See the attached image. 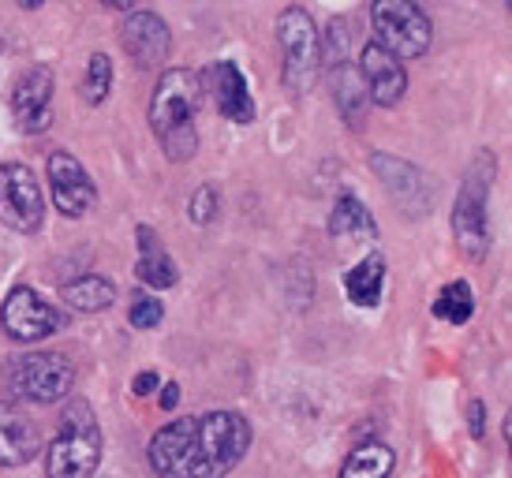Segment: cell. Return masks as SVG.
Masks as SVG:
<instances>
[{"mask_svg": "<svg viewBox=\"0 0 512 478\" xmlns=\"http://www.w3.org/2000/svg\"><path fill=\"white\" fill-rule=\"evenodd\" d=\"M370 169L382 176L385 191L393 195L397 206H404L412 217H423V213H427L430 198H434V187H430V180L415 169L412 161L393 157V154H374L370 157Z\"/></svg>", "mask_w": 512, "mask_h": 478, "instance_id": "5bb4252c", "label": "cell"}, {"mask_svg": "<svg viewBox=\"0 0 512 478\" xmlns=\"http://www.w3.org/2000/svg\"><path fill=\"white\" fill-rule=\"evenodd\" d=\"M128 318H131V325H135V329H157V325L165 322V303H161V299H154L150 292H135Z\"/></svg>", "mask_w": 512, "mask_h": 478, "instance_id": "d4e9b609", "label": "cell"}, {"mask_svg": "<svg viewBox=\"0 0 512 478\" xmlns=\"http://www.w3.org/2000/svg\"><path fill=\"white\" fill-rule=\"evenodd\" d=\"M430 314L441 318L449 325H464L475 318V296H471V284L468 281H449L438 292V299L430 303Z\"/></svg>", "mask_w": 512, "mask_h": 478, "instance_id": "603a6c76", "label": "cell"}, {"mask_svg": "<svg viewBox=\"0 0 512 478\" xmlns=\"http://www.w3.org/2000/svg\"><path fill=\"white\" fill-rule=\"evenodd\" d=\"M202 83L199 71L191 68H165L157 79L154 94H150V131H154L157 146L165 150L169 161L184 165L199 154V109H202Z\"/></svg>", "mask_w": 512, "mask_h": 478, "instance_id": "7a4b0ae2", "label": "cell"}, {"mask_svg": "<svg viewBox=\"0 0 512 478\" xmlns=\"http://www.w3.org/2000/svg\"><path fill=\"white\" fill-rule=\"evenodd\" d=\"M329 236L348 239V243H370L378 239V221L356 195H341L329 210Z\"/></svg>", "mask_w": 512, "mask_h": 478, "instance_id": "d6986e66", "label": "cell"}, {"mask_svg": "<svg viewBox=\"0 0 512 478\" xmlns=\"http://www.w3.org/2000/svg\"><path fill=\"white\" fill-rule=\"evenodd\" d=\"M135 243H139V258H135V277L150 288H172L180 281V269L172 262V254L165 251V243L157 239L150 225L135 228Z\"/></svg>", "mask_w": 512, "mask_h": 478, "instance_id": "e0dca14e", "label": "cell"}, {"mask_svg": "<svg viewBox=\"0 0 512 478\" xmlns=\"http://www.w3.org/2000/svg\"><path fill=\"white\" fill-rule=\"evenodd\" d=\"M157 404H161V411H172V408H176V404H180V385H176V381L161 385V396H157Z\"/></svg>", "mask_w": 512, "mask_h": 478, "instance_id": "f1b7e54d", "label": "cell"}, {"mask_svg": "<svg viewBox=\"0 0 512 478\" xmlns=\"http://www.w3.org/2000/svg\"><path fill=\"white\" fill-rule=\"evenodd\" d=\"M202 83H210L214 90V101H217V113L232 120V124H251L258 113L255 98H251V86L243 79L240 64H232V60H217L214 68L202 75Z\"/></svg>", "mask_w": 512, "mask_h": 478, "instance_id": "9a60e30c", "label": "cell"}, {"mask_svg": "<svg viewBox=\"0 0 512 478\" xmlns=\"http://www.w3.org/2000/svg\"><path fill=\"white\" fill-rule=\"evenodd\" d=\"M101 437L98 415L90 400L75 396L68 408L60 411V426L53 441L45 445V478H94L101 467Z\"/></svg>", "mask_w": 512, "mask_h": 478, "instance_id": "3957f363", "label": "cell"}, {"mask_svg": "<svg viewBox=\"0 0 512 478\" xmlns=\"http://www.w3.org/2000/svg\"><path fill=\"white\" fill-rule=\"evenodd\" d=\"M4 385L15 393V400L27 404H57L72 393L75 363L64 352H27L12 355L0 370Z\"/></svg>", "mask_w": 512, "mask_h": 478, "instance_id": "8992f818", "label": "cell"}, {"mask_svg": "<svg viewBox=\"0 0 512 478\" xmlns=\"http://www.w3.org/2000/svg\"><path fill=\"white\" fill-rule=\"evenodd\" d=\"M60 299L75 310V314H98V310H109L116 299V284L109 277H98V273H86L79 281L64 284L60 288Z\"/></svg>", "mask_w": 512, "mask_h": 478, "instance_id": "44dd1931", "label": "cell"}, {"mask_svg": "<svg viewBox=\"0 0 512 478\" xmlns=\"http://www.w3.org/2000/svg\"><path fill=\"white\" fill-rule=\"evenodd\" d=\"M45 176H49V195H53V210L68 221H79L94 210L98 202V187L83 169V161H75L68 150H53L45 161Z\"/></svg>", "mask_w": 512, "mask_h": 478, "instance_id": "30bf717a", "label": "cell"}, {"mask_svg": "<svg viewBox=\"0 0 512 478\" xmlns=\"http://www.w3.org/2000/svg\"><path fill=\"white\" fill-rule=\"evenodd\" d=\"M53 94H57V75L49 64H34L15 79L12 90V116L15 127L27 135H42L53 124Z\"/></svg>", "mask_w": 512, "mask_h": 478, "instance_id": "8fae6325", "label": "cell"}, {"mask_svg": "<svg viewBox=\"0 0 512 478\" xmlns=\"http://www.w3.org/2000/svg\"><path fill=\"white\" fill-rule=\"evenodd\" d=\"M385 273H389V269H385V254L370 251L367 258H359L356 266L344 273V296L363 310L378 307L385 292Z\"/></svg>", "mask_w": 512, "mask_h": 478, "instance_id": "ac0fdd59", "label": "cell"}, {"mask_svg": "<svg viewBox=\"0 0 512 478\" xmlns=\"http://www.w3.org/2000/svg\"><path fill=\"white\" fill-rule=\"evenodd\" d=\"M0 325L19 344H34V340L60 333L64 329V314L53 303H45L30 284H15L8 299H4V307H0Z\"/></svg>", "mask_w": 512, "mask_h": 478, "instance_id": "9c48e42d", "label": "cell"}, {"mask_svg": "<svg viewBox=\"0 0 512 478\" xmlns=\"http://www.w3.org/2000/svg\"><path fill=\"white\" fill-rule=\"evenodd\" d=\"M45 0H19V8H27V12H34V8H42Z\"/></svg>", "mask_w": 512, "mask_h": 478, "instance_id": "4dcf8cb0", "label": "cell"}, {"mask_svg": "<svg viewBox=\"0 0 512 478\" xmlns=\"http://www.w3.org/2000/svg\"><path fill=\"white\" fill-rule=\"evenodd\" d=\"M120 49L128 53L135 68H165L172 53L169 23L154 12H128L120 19Z\"/></svg>", "mask_w": 512, "mask_h": 478, "instance_id": "7c38bea8", "label": "cell"}, {"mask_svg": "<svg viewBox=\"0 0 512 478\" xmlns=\"http://www.w3.org/2000/svg\"><path fill=\"white\" fill-rule=\"evenodd\" d=\"M277 45H281V79L288 90L307 94L322 75V30L314 27L307 8H285L277 15Z\"/></svg>", "mask_w": 512, "mask_h": 478, "instance_id": "5b68a950", "label": "cell"}, {"mask_svg": "<svg viewBox=\"0 0 512 478\" xmlns=\"http://www.w3.org/2000/svg\"><path fill=\"white\" fill-rule=\"evenodd\" d=\"M397 467V456L385 441H363L348 452L341 467V478H389Z\"/></svg>", "mask_w": 512, "mask_h": 478, "instance_id": "7402d4cb", "label": "cell"}, {"mask_svg": "<svg viewBox=\"0 0 512 478\" xmlns=\"http://www.w3.org/2000/svg\"><path fill=\"white\" fill-rule=\"evenodd\" d=\"M113 90V60L105 53H94L86 60V79H83V101L86 105H101Z\"/></svg>", "mask_w": 512, "mask_h": 478, "instance_id": "cb8c5ba5", "label": "cell"}, {"mask_svg": "<svg viewBox=\"0 0 512 478\" xmlns=\"http://www.w3.org/2000/svg\"><path fill=\"white\" fill-rule=\"evenodd\" d=\"M157 385H161V381H157L154 370H143L139 378L131 381V393H135V396H150V393H154V389H157Z\"/></svg>", "mask_w": 512, "mask_h": 478, "instance_id": "83f0119b", "label": "cell"}, {"mask_svg": "<svg viewBox=\"0 0 512 478\" xmlns=\"http://www.w3.org/2000/svg\"><path fill=\"white\" fill-rule=\"evenodd\" d=\"M0 221L15 232H38L45 221L42 183L19 161H0Z\"/></svg>", "mask_w": 512, "mask_h": 478, "instance_id": "ba28073f", "label": "cell"}, {"mask_svg": "<svg viewBox=\"0 0 512 478\" xmlns=\"http://www.w3.org/2000/svg\"><path fill=\"white\" fill-rule=\"evenodd\" d=\"M105 8H116V12H131L135 8V0H101Z\"/></svg>", "mask_w": 512, "mask_h": 478, "instance_id": "f546056e", "label": "cell"}, {"mask_svg": "<svg viewBox=\"0 0 512 478\" xmlns=\"http://www.w3.org/2000/svg\"><path fill=\"white\" fill-rule=\"evenodd\" d=\"M370 23H374V42L397 60L423 57L434 42V23L419 8V0H370Z\"/></svg>", "mask_w": 512, "mask_h": 478, "instance_id": "52a82bcc", "label": "cell"}, {"mask_svg": "<svg viewBox=\"0 0 512 478\" xmlns=\"http://www.w3.org/2000/svg\"><path fill=\"white\" fill-rule=\"evenodd\" d=\"M251 449V422L240 411H206L165 422L146 460L157 478H225Z\"/></svg>", "mask_w": 512, "mask_h": 478, "instance_id": "6da1fadb", "label": "cell"}, {"mask_svg": "<svg viewBox=\"0 0 512 478\" xmlns=\"http://www.w3.org/2000/svg\"><path fill=\"white\" fill-rule=\"evenodd\" d=\"M359 75L367 86V98L382 109H393L404 94H408V71L404 60H397L389 49H382L378 42H367L359 53Z\"/></svg>", "mask_w": 512, "mask_h": 478, "instance_id": "4fadbf2b", "label": "cell"}, {"mask_svg": "<svg viewBox=\"0 0 512 478\" xmlns=\"http://www.w3.org/2000/svg\"><path fill=\"white\" fill-rule=\"evenodd\" d=\"M187 217H191V225H210L217 217V191L210 187V183H202L199 191L191 195V202H187Z\"/></svg>", "mask_w": 512, "mask_h": 478, "instance_id": "484cf974", "label": "cell"}, {"mask_svg": "<svg viewBox=\"0 0 512 478\" xmlns=\"http://www.w3.org/2000/svg\"><path fill=\"white\" fill-rule=\"evenodd\" d=\"M42 452V434L30 415L15 408L12 400H0V467H27Z\"/></svg>", "mask_w": 512, "mask_h": 478, "instance_id": "2e32d148", "label": "cell"}, {"mask_svg": "<svg viewBox=\"0 0 512 478\" xmlns=\"http://www.w3.org/2000/svg\"><path fill=\"white\" fill-rule=\"evenodd\" d=\"M468 430H471V437H483L486 434V408H483V400H471V408H468Z\"/></svg>", "mask_w": 512, "mask_h": 478, "instance_id": "4316f807", "label": "cell"}, {"mask_svg": "<svg viewBox=\"0 0 512 478\" xmlns=\"http://www.w3.org/2000/svg\"><path fill=\"white\" fill-rule=\"evenodd\" d=\"M329 83H333V98H337V109L348 124H363V113H367V86H363V75L359 68H348L344 60L329 64Z\"/></svg>", "mask_w": 512, "mask_h": 478, "instance_id": "ffe728a7", "label": "cell"}, {"mask_svg": "<svg viewBox=\"0 0 512 478\" xmlns=\"http://www.w3.org/2000/svg\"><path fill=\"white\" fill-rule=\"evenodd\" d=\"M498 176V161L490 150H479L471 157V165L464 169V183L456 191L453 202V239L460 254L468 262H483L490 251V221H486V202H490V183Z\"/></svg>", "mask_w": 512, "mask_h": 478, "instance_id": "277c9868", "label": "cell"}]
</instances>
